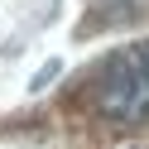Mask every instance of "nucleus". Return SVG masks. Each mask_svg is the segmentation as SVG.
<instances>
[{"label":"nucleus","mask_w":149,"mask_h":149,"mask_svg":"<svg viewBox=\"0 0 149 149\" xmlns=\"http://www.w3.org/2000/svg\"><path fill=\"white\" fill-rule=\"evenodd\" d=\"M101 111H106L111 120H125V125L144 120L149 116V82L139 77L130 63H116V68L106 72V82H101Z\"/></svg>","instance_id":"nucleus-1"},{"label":"nucleus","mask_w":149,"mask_h":149,"mask_svg":"<svg viewBox=\"0 0 149 149\" xmlns=\"http://www.w3.org/2000/svg\"><path fill=\"white\" fill-rule=\"evenodd\" d=\"M130 68H135L139 77L149 82V43H135V53H130Z\"/></svg>","instance_id":"nucleus-2"}]
</instances>
